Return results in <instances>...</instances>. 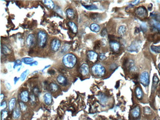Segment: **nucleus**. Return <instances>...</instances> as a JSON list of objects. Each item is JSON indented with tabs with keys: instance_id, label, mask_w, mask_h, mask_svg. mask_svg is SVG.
<instances>
[{
	"instance_id": "obj_16",
	"label": "nucleus",
	"mask_w": 160,
	"mask_h": 120,
	"mask_svg": "<svg viewBox=\"0 0 160 120\" xmlns=\"http://www.w3.org/2000/svg\"><path fill=\"white\" fill-rule=\"evenodd\" d=\"M43 3L44 4L45 6H46L48 8L51 9H53L55 7V4L54 2L50 0H45V1H43Z\"/></svg>"
},
{
	"instance_id": "obj_17",
	"label": "nucleus",
	"mask_w": 160,
	"mask_h": 120,
	"mask_svg": "<svg viewBox=\"0 0 160 120\" xmlns=\"http://www.w3.org/2000/svg\"><path fill=\"white\" fill-rule=\"evenodd\" d=\"M68 25H69V27H70L71 30L72 31V32L73 33L76 34L77 32V30H78L77 27V25L75 24L74 22H69L68 23Z\"/></svg>"
},
{
	"instance_id": "obj_22",
	"label": "nucleus",
	"mask_w": 160,
	"mask_h": 120,
	"mask_svg": "<svg viewBox=\"0 0 160 120\" xmlns=\"http://www.w3.org/2000/svg\"><path fill=\"white\" fill-rule=\"evenodd\" d=\"M136 94L138 99H141L143 97V92L142 90L139 87H137L136 89Z\"/></svg>"
},
{
	"instance_id": "obj_49",
	"label": "nucleus",
	"mask_w": 160,
	"mask_h": 120,
	"mask_svg": "<svg viewBox=\"0 0 160 120\" xmlns=\"http://www.w3.org/2000/svg\"><path fill=\"white\" fill-rule=\"evenodd\" d=\"M50 67V65H48V66H46V67H45V68H44V69L42 70V71H43V70H44V69H45L46 68H49V67Z\"/></svg>"
},
{
	"instance_id": "obj_25",
	"label": "nucleus",
	"mask_w": 160,
	"mask_h": 120,
	"mask_svg": "<svg viewBox=\"0 0 160 120\" xmlns=\"http://www.w3.org/2000/svg\"><path fill=\"white\" fill-rule=\"evenodd\" d=\"M71 47V45L69 44H64L62 47V49H61V52L62 53H65L67 52L68 51H69V50L70 49Z\"/></svg>"
},
{
	"instance_id": "obj_18",
	"label": "nucleus",
	"mask_w": 160,
	"mask_h": 120,
	"mask_svg": "<svg viewBox=\"0 0 160 120\" xmlns=\"http://www.w3.org/2000/svg\"><path fill=\"white\" fill-rule=\"evenodd\" d=\"M16 103V98H12L10 101H9V103H8V108L9 111H12L14 109L15 107Z\"/></svg>"
},
{
	"instance_id": "obj_47",
	"label": "nucleus",
	"mask_w": 160,
	"mask_h": 120,
	"mask_svg": "<svg viewBox=\"0 0 160 120\" xmlns=\"http://www.w3.org/2000/svg\"><path fill=\"white\" fill-rule=\"evenodd\" d=\"M48 72H49V73L50 74H53L55 73V71L54 70H50L48 71Z\"/></svg>"
},
{
	"instance_id": "obj_6",
	"label": "nucleus",
	"mask_w": 160,
	"mask_h": 120,
	"mask_svg": "<svg viewBox=\"0 0 160 120\" xmlns=\"http://www.w3.org/2000/svg\"><path fill=\"white\" fill-rule=\"evenodd\" d=\"M36 39L34 34H31L27 36L26 40V44L27 46L29 48L32 47L36 44Z\"/></svg>"
},
{
	"instance_id": "obj_26",
	"label": "nucleus",
	"mask_w": 160,
	"mask_h": 120,
	"mask_svg": "<svg viewBox=\"0 0 160 120\" xmlns=\"http://www.w3.org/2000/svg\"><path fill=\"white\" fill-rule=\"evenodd\" d=\"M50 89L52 92H55L58 90V87L57 85L54 83H52L50 85Z\"/></svg>"
},
{
	"instance_id": "obj_11",
	"label": "nucleus",
	"mask_w": 160,
	"mask_h": 120,
	"mask_svg": "<svg viewBox=\"0 0 160 120\" xmlns=\"http://www.w3.org/2000/svg\"><path fill=\"white\" fill-rule=\"evenodd\" d=\"M44 101L45 103L49 105L52 102V97L50 93H46L44 96Z\"/></svg>"
},
{
	"instance_id": "obj_51",
	"label": "nucleus",
	"mask_w": 160,
	"mask_h": 120,
	"mask_svg": "<svg viewBox=\"0 0 160 120\" xmlns=\"http://www.w3.org/2000/svg\"></svg>"
},
{
	"instance_id": "obj_2",
	"label": "nucleus",
	"mask_w": 160,
	"mask_h": 120,
	"mask_svg": "<svg viewBox=\"0 0 160 120\" xmlns=\"http://www.w3.org/2000/svg\"><path fill=\"white\" fill-rule=\"evenodd\" d=\"M92 72L94 75L101 77L105 74L106 69L101 64L98 63L92 67Z\"/></svg>"
},
{
	"instance_id": "obj_35",
	"label": "nucleus",
	"mask_w": 160,
	"mask_h": 120,
	"mask_svg": "<svg viewBox=\"0 0 160 120\" xmlns=\"http://www.w3.org/2000/svg\"><path fill=\"white\" fill-rule=\"evenodd\" d=\"M22 64V61H21L19 60H18L17 61H16L14 63V66H13V68L15 69L16 67H17L18 66H20Z\"/></svg>"
},
{
	"instance_id": "obj_8",
	"label": "nucleus",
	"mask_w": 160,
	"mask_h": 120,
	"mask_svg": "<svg viewBox=\"0 0 160 120\" xmlns=\"http://www.w3.org/2000/svg\"><path fill=\"white\" fill-rule=\"evenodd\" d=\"M61 46V42L59 40L54 39L51 43V48L53 51H57Z\"/></svg>"
},
{
	"instance_id": "obj_36",
	"label": "nucleus",
	"mask_w": 160,
	"mask_h": 120,
	"mask_svg": "<svg viewBox=\"0 0 160 120\" xmlns=\"http://www.w3.org/2000/svg\"><path fill=\"white\" fill-rule=\"evenodd\" d=\"M159 80L157 76H154V77H153V88H152V89H153L154 86H156L157 85L158 83L159 82Z\"/></svg>"
},
{
	"instance_id": "obj_48",
	"label": "nucleus",
	"mask_w": 160,
	"mask_h": 120,
	"mask_svg": "<svg viewBox=\"0 0 160 120\" xmlns=\"http://www.w3.org/2000/svg\"><path fill=\"white\" fill-rule=\"evenodd\" d=\"M4 97H5L4 95L3 94H1V102L2 101V100L4 99Z\"/></svg>"
},
{
	"instance_id": "obj_21",
	"label": "nucleus",
	"mask_w": 160,
	"mask_h": 120,
	"mask_svg": "<svg viewBox=\"0 0 160 120\" xmlns=\"http://www.w3.org/2000/svg\"><path fill=\"white\" fill-rule=\"evenodd\" d=\"M21 115L20 110L18 107H16L13 111V117L15 119H17Z\"/></svg>"
},
{
	"instance_id": "obj_3",
	"label": "nucleus",
	"mask_w": 160,
	"mask_h": 120,
	"mask_svg": "<svg viewBox=\"0 0 160 120\" xmlns=\"http://www.w3.org/2000/svg\"><path fill=\"white\" fill-rule=\"evenodd\" d=\"M37 42L39 47L41 48H43L45 47V44L47 40V36L46 33L43 31H40L37 33Z\"/></svg>"
},
{
	"instance_id": "obj_23",
	"label": "nucleus",
	"mask_w": 160,
	"mask_h": 120,
	"mask_svg": "<svg viewBox=\"0 0 160 120\" xmlns=\"http://www.w3.org/2000/svg\"><path fill=\"white\" fill-rule=\"evenodd\" d=\"M22 62L26 64H29L30 63L34 62V59L32 58H30V57L23 58L22 59Z\"/></svg>"
},
{
	"instance_id": "obj_5",
	"label": "nucleus",
	"mask_w": 160,
	"mask_h": 120,
	"mask_svg": "<svg viewBox=\"0 0 160 120\" xmlns=\"http://www.w3.org/2000/svg\"><path fill=\"white\" fill-rule=\"evenodd\" d=\"M136 14L139 18H144L147 16V11L144 7L140 6L136 8Z\"/></svg>"
},
{
	"instance_id": "obj_34",
	"label": "nucleus",
	"mask_w": 160,
	"mask_h": 120,
	"mask_svg": "<svg viewBox=\"0 0 160 120\" xmlns=\"http://www.w3.org/2000/svg\"><path fill=\"white\" fill-rule=\"evenodd\" d=\"M19 104H20V109L22 111H23V112H25V111L26 110L27 106L25 105V104L23 102H20V103H19Z\"/></svg>"
},
{
	"instance_id": "obj_15",
	"label": "nucleus",
	"mask_w": 160,
	"mask_h": 120,
	"mask_svg": "<svg viewBox=\"0 0 160 120\" xmlns=\"http://www.w3.org/2000/svg\"><path fill=\"white\" fill-rule=\"evenodd\" d=\"M90 28L92 31L96 33L99 32L101 30V28L100 26L96 23L92 24L90 26Z\"/></svg>"
},
{
	"instance_id": "obj_14",
	"label": "nucleus",
	"mask_w": 160,
	"mask_h": 120,
	"mask_svg": "<svg viewBox=\"0 0 160 120\" xmlns=\"http://www.w3.org/2000/svg\"><path fill=\"white\" fill-rule=\"evenodd\" d=\"M110 46L114 51H118L120 48V44L116 41H111L110 42Z\"/></svg>"
},
{
	"instance_id": "obj_45",
	"label": "nucleus",
	"mask_w": 160,
	"mask_h": 120,
	"mask_svg": "<svg viewBox=\"0 0 160 120\" xmlns=\"http://www.w3.org/2000/svg\"><path fill=\"white\" fill-rule=\"evenodd\" d=\"M19 78H18L17 77H14V84H16V83L17 82V81L19 80Z\"/></svg>"
},
{
	"instance_id": "obj_41",
	"label": "nucleus",
	"mask_w": 160,
	"mask_h": 120,
	"mask_svg": "<svg viewBox=\"0 0 160 120\" xmlns=\"http://www.w3.org/2000/svg\"><path fill=\"white\" fill-rule=\"evenodd\" d=\"M34 93L36 95H37L39 94V90L38 89V88H35L34 89Z\"/></svg>"
},
{
	"instance_id": "obj_28",
	"label": "nucleus",
	"mask_w": 160,
	"mask_h": 120,
	"mask_svg": "<svg viewBox=\"0 0 160 120\" xmlns=\"http://www.w3.org/2000/svg\"><path fill=\"white\" fill-rule=\"evenodd\" d=\"M83 6L86 8L87 10L89 11L96 10L98 9V7L95 5H89V6Z\"/></svg>"
},
{
	"instance_id": "obj_1",
	"label": "nucleus",
	"mask_w": 160,
	"mask_h": 120,
	"mask_svg": "<svg viewBox=\"0 0 160 120\" xmlns=\"http://www.w3.org/2000/svg\"><path fill=\"white\" fill-rule=\"evenodd\" d=\"M64 65L69 68H73L77 62V58L74 55L71 53L65 55L63 59Z\"/></svg>"
},
{
	"instance_id": "obj_19",
	"label": "nucleus",
	"mask_w": 160,
	"mask_h": 120,
	"mask_svg": "<svg viewBox=\"0 0 160 120\" xmlns=\"http://www.w3.org/2000/svg\"><path fill=\"white\" fill-rule=\"evenodd\" d=\"M126 27L124 25H121L119 27V29L118 30V33L121 36L124 35L126 32Z\"/></svg>"
},
{
	"instance_id": "obj_39",
	"label": "nucleus",
	"mask_w": 160,
	"mask_h": 120,
	"mask_svg": "<svg viewBox=\"0 0 160 120\" xmlns=\"http://www.w3.org/2000/svg\"><path fill=\"white\" fill-rule=\"evenodd\" d=\"M99 58H100V60L101 61H103V60H104L106 58V57L105 55L104 54L101 53V54L100 55Z\"/></svg>"
},
{
	"instance_id": "obj_38",
	"label": "nucleus",
	"mask_w": 160,
	"mask_h": 120,
	"mask_svg": "<svg viewBox=\"0 0 160 120\" xmlns=\"http://www.w3.org/2000/svg\"><path fill=\"white\" fill-rule=\"evenodd\" d=\"M6 107V101H3V103H1V110H3L4 109H5Z\"/></svg>"
},
{
	"instance_id": "obj_20",
	"label": "nucleus",
	"mask_w": 160,
	"mask_h": 120,
	"mask_svg": "<svg viewBox=\"0 0 160 120\" xmlns=\"http://www.w3.org/2000/svg\"><path fill=\"white\" fill-rule=\"evenodd\" d=\"M131 114L135 118L138 117L140 115V108L138 106L136 107L135 108H134L131 112Z\"/></svg>"
},
{
	"instance_id": "obj_37",
	"label": "nucleus",
	"mask_w": 160,
	"mask_h": 120,
	"mask_svg": "<svg viewBox=\"0 0 160 120\" xmlns=\"http://www.w3.org/2000/svg\"><path fill=\"white\" fill-rule=\"evenodd\" d=\"M30 100H31V103L32 104L35 103L36 101V97L34 95H31L30 96Z\"/></svg>"
},
{
	"instance_id": "obj_44",
	"label": "nucleus",
	"mask_w": 160,
	"mask_h": 120,
	"mask_svg": "<svg viewBox=\"0 0 160 120\" xmlns=\"http://www.w3.org/2000/svg\"><path fill=\"white\" fill-rule=\"evenodd\" d=\"M107 34V31L106 29H103L102 32H101V35L102 36H104L106 35Z\"/></svg>"
},
{
	"instance_id": "obj_32",
	"label": "nucleus",
	"mask_w": 160,
	"mask_h": 120,
	"mask_svg": "<svg viewBox=\"0 0 160 120\" xmlns=\"http://www.w3.org/2000/svg\"><path fill=\"white\" fill-rule=\"evenodd\" d=\"M152 23L156 28L160 32V23H159V22L154 20H153Z\"/></svg>"
},
{
	"instance_id": "obj_24",
	"label": "nucleus",
	"mask_w": 160,
	"mask_h": 120,
	"mask_svg": "<svg viewBox=\"0 0 160 120\" xmlns=\"http://www.w3.org/2000/svg\"><path fill=\"white\" fill-rule=\"evenodd\" d=\"M66 12H67V16L69 18H71V19H72V18L74 17V11L72 10H71V9H70V8L68 9L66 11Z\"/></svg>"
},
{
	"instance_id": "obj_13",
	"label": "nucleus",
	"mask_w": 160,
	"mask_h": 120,
	"mask_svg": "<svg viewBox=\"0 0 160 120\" xmlns=\"http://www.w3.org/2000/svg\"><path fill=\"white\" fill-rule=\"evenodd\" d=\"M57 80L59 83L62 86H65L67 84V80L66 78L62 75H59L57 76Z\"/></svg>"
},
{
	"instance_id": "obj_12",
	"label": "nucleus",
	"mask_w": 160,
	"mask_h": 120,
	"mask_svg": "<svg viewBox=\"0 0 160 120\" xmlns=\"http://www.w3.org/2000/svg\"><path fill=\"white\" fill-rule=\"evenodd\" d=\"M139 46V44L137 42H133L128 48V50L130 52H136Z\"/></svg>"
},
{
	"instance_id": "obj_4",
	"label": "nucleus",
	"mask_w": 160,
	"mask_h": 120,
	"mask_svg": "<svg viewBox=\"0 0 160 120\" xmlns=\"http://www.w3.org/2000/svg\"><path fill=\"white\" fill-rule=\"evenodd\" d=\"M140 82L144 86L147 87L149 84V74L148 72L143 71L140 76Z\"/></svg>"
},
{
	"instance_id": "obj_31",
	"label": "nucleus",
	"mask_w": 160,
	"mask_h": 120,
	"mask_svg": "<svg viewBox=\"0 0 160 120\" xmlns=\"http://www.w3.org/2000/svg\"><path fill=\"white\" fill-rule=\"evenodd\" d=\"M8 116V112L6 110H4L1 114V119L2 120H5Z\"/></svg>"
},
{
	"instance_id": "obj_46",
	"label": "nucleus",
	"mask_w": 160,
	"mask_h": 120,
	"mask_svg": "<svg viewBox=\"0 0 160 120\" xmlns=\"http://www.w3.org/2000/svg\"><path fill=\"white\" fill-rule=\"evenodd\" d=\"M139 3V1H135L133 2L132 3H131V5H136V4H138Z\"/></svg>"
},
{
	"instance_id": "obj_9",
	"label": "nucleus",
	"mask_w": 160,
	"mask_h": 120,
	"mask_svg": "<svg viewBox=\"0 0 160 120\" xmlns=\"http://www.w3.org/2000/svg\"><path fill=\"white\" fill-rule=\"evenodd\" d=\"M79 72L83 76L88 75L89 73V68L88 64L86 63L82 64L79 68Z\"/></svg>"
},
{
	"instance_id": "obj_7",
	"label": "nucleus",
	"mask_w": 160,
	"mask_h": 120,
	"mask_svg": "<svg viewBox=\"0 0 160 120\" xmlns=\"http://www.w3.org/2000/svg\"><path fill=\"white\" fill-rule=\"evenodd\" d=\"M87 57L89 60L93 63H95L98 58V54L93 51H89L87 52Z\"/></svg>"
},
{
	"instance_id": "obj_30",
	"label": "nucleus",
	"mask_w": 160,
	"mask_h": 120,
	"mask_svg": "<svg viewBox=\"0 0 160 120\" xmlns=\"http://www.w3.org/2000/svg\"><path fill=\"white\" fill-rule=\"evenodd\" d=\"M151 49L154 52L160 53V46H156L152 45L151 46Z\"/></svg>"
},
{
	"instance_id": "obj_40",
	"label": "nucleus",
	"mask_w": 160,
	"mask_h": 120,
	"mask_svg": "<svg viewBox=\"0 0 160 120\" xmlns=\"http://www.w3.org/2000/svg\"><path fill=\"white\" fill-rule=\"evenodd\" d=\"M144 112L146 114H149L151 113V110H150V109L148 107H146L144 109Z\"/></svg>"
},
{
	"instance_id": "obj_43",
	"label": "nucleus",
	"mask_w": 160,
	"mask_h": 120,
	"mask_svg": "<svg viewBox=\"0 0 160 120\" xmlns=\"http://www.w3.org/2000/svg\"><path fill=\"white\" fill-rule=\"evenodd\" d=\"M37 64H38V62L37 61H34L33 63H30L29 65L31 66H37Z\"/></svg>"
},
{
	"instance_id": "obj_42",
	"label": "nucleus",
	"mask_w": 160,
	"mask_h": 120,
	"mask_svg": "<svg viewBox=\"0 0 160 120\" xmlns=\"http://www.w3.org/2000/svg\"><path fill=\"white\" fill-rule=\"evenodd\" d=\"M6 88L7 89V90H11L12 89V86L11 85V84L9 83H6Z\"/></svg>"
},
{
	"instance_id": "obj_33",
	"label": "nucleus",
	"mask_w": 160,
	"mask_h": 120,
	"mask_svg": "<svg viewBox=\"0 0 160 120\" xmlns=\"http://www.w3.org/2000/svg\"><path fill=\"white\" fill-rule=\"evenodd\" d=\"M99 99H100V100L101 101V103H102V104H105L106 103V101L107 100V97L105 96H103V95L100 96V97H99Z\"/></svg>"
},
{
	"instance_id": "obj_50",
	"label": "nucleus",
	"mask_w": 160,
	"mask_h": 120,
	"mask_svg": "<svg viewBox=\"0 0 160 120\" xmlns=\"http://www.w3.org/2000/svg\"><path fill=\"white\" fill-rule=\"evenodd\" d=\"M158 67H159V69H160V63L159 64V65H158Z\"/></svg>"
},
{
	"instance_id": "obj_27",
	"label": "nucleus",
	"mask_w": 160,
	"mask_h": 120,
	"mask_svg": "<svg viewBox=\"0 0 160 120\" xmlns=\"http://www.w3.org/2000/svg\"><path fill=\"white\" fill-rule=\"evenodd\" d=\"M29 73V70L28 69H27L26 70H25L22 74H21V76H20V79L22 81H23L25 80L27 76L28 75V74Z\"/></svg>"
},
{
	"instance_id": "obj_10",
	"label": "nucleus",
	"mask_w": 160,
	"mask_h": 120,
	"mask_svg": "<svg viewBox=\"0 0 160 120\" xmlns=\"http://www.w3.org/2000/svg\"><path fill=\"white\" fill-rule=\"evenodd\" d=\"M20 97L21 100L23 103H27L28 101H29V93H28V92L26 91L21 92L20 95Z\"/></svg>"
},
{
	"instance_id": "obj_29",
	"label": "nucleus",
	"mask_w": 160,
	"mask_h": 120,
	"mask_svg": "<svg viewBox=\"0 0 160 120\" xmlns=\"http://www.w3.org/2000/svg\"><path fill=\"white\" fill-rule=\"evenodd\" d=\"M3 52L4 54H5L6 55H8V54H9L11 53V51L6 46L3 45Z\"/></svg>"
}]
</instances>
